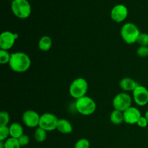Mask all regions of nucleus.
<instances>
[{
	"mask_svg": "<svg viewBox=\"0 0 148 148\" xmlns=\"http://www.w3.org/2000/svg\"><path fill=\"white\" fill-rule=\"evenodd\" d=\"M9 66L13 72L23 73L30 69L31 66V59L30 56L24 52H14L11 53Z\"/></svg>",
	"mask_w": 148,
	"mask_h": 148,
	"instance_id": "obj_1",
	"label": "nucleus"
},
{
	"mask_svg": "<svg viewBox=\"0 0 148 148\" xmlns=\"http://www.w3.org/2000/svg\"><path fill=\"white\" fill-rule=\"evenodd\" d=\"M140 32L139 27L132 23H127L121 27V36L123 40L127 44L137 43Z\"/></svg>",
	"mask_w": 148,
	"mask_h": 148,
	"instance_id": "obj_2",
	"label": "nucleus"
},
{
	"mask_svg": "<svg viewBox=\"0 0 148 148\" xmlns=\"http://www.w3.org/2000/svg\"><path fill=\"white\" fill-rule=\"evenodd\" d=\"M88 90V83L85 78L78 77L74 79L69 86V92L71 96L75 99L86 96Z\"/></svg>",
	"mask_w": 148,
	"mask_h": 148,
	"instance_id": "obj_3",
	"label": "nucleus"
},
{
	"mask_svg": "<svg viewBox=\"0 0 148 148\" xmlns=\"http://www.w3.org/2000/svg\"><path fill=\"white\" fill-rule=\"evenodd\" d=\"M11 9L14 16L20 19L27 18L32 12L31 5L27 0H13Z\"/></svg>",
	"mask_w": 148,
	"mask_h": 148,
	"instance_id": "obj_4",
	"label": "nucleus"
},
{
	"mask_svg": "<svg viewBox=\"0 0 148 148\" xmlns=\"http://www.w3.org/2000/svg\"><path fill=\"white\" fill-rule=\"evenodd\" d=\"M75 108L78 113L83 116H90L96 110V103L89 96H84L75 101Z\"/></svg>",
	"mask_w": 148,
	"mask_h": 148,
	"instance_id": "obj_5",
	"label": "nucleus"
},
{
	"mask_svg": "<svg viewBox=\"0 0 148 148\" xmlns=\"http://www.w3.org/2000/svg\"><path fill=\"white\" fill-rule=\"evenodd\" d=\"M132 98L127 92H120L113 99L114 109L124 112L132 106Z\"/></svg>",
	"mask_w": 148,
	"mask_h": 148,
	"instance_id": "obj_6",
	"label": "nucleus"
},
{
	"mask_svg": "<svg viewBox=\"0 0 148 148\" xmlns=\"http://www.w3.org/2000/svg\"><path fill=\"white\" fill-rule=\"evenodd\" d=\"M59 119L56 115L51 113H45L40 115L39 127L47 132L56 130Z\"/></svg>",
	"mask_w": 148,
	"mask_h": 148,
	"instance_id": "obj_7",
	"label": "nucleus"
},
{
	"mask_svg": "<svg viewBox=\"0 0 148 148\" xmlns=\"http://www.w3.org/2000/svg\"><path fill=\"white\" fill-rule=\"evenodd\" d=\"M18 38L17 33L11 31H4L0 35V49L8 51L13 47Z\"/></svg>",
	"mask_w": 148,
	"mask_h": 148,
	"instance_id": "obj_8",
	"label": "nucleus"
},
{
	"mask_svg": "<svg viewBox=\"0 0 148 148\" xmlns=\"http://www.w3.org/2000/svg\"><path fill=\"white\" fill-rule=\"evenodd\" d=\"M40 115L33 110H27L23 113L22 120L26 127L29 128H37L39 127Z\"/></svg>",
	"mask_w": 148,
	"mask_h": 148,
	"instance_id": "obj_9",
	"label": "nucleus"
},
{
	"mask_svg": "<svg viewBox=\"0 0 148 148\" xmlns=\"http://www.w3.org/2000/svg\"><path fill=\"white\" fill-rule=\"evenodd\" d=\"M133 100L139 106H145L148 103V90L146 87L140 85L133 91Z\"/></svg>",
	"mask_w": 148,
	"mask_h": 148,
	"instance_id": "obj_10",
	"label": "nucleus"
},
{
	"mask_svg": "<svg viewBox=\"0 0 148 148\" xmlns=\"http://www.w3.org/2000/svg\"><path fill=\"white\" fill-rule=\"evenodd\" d=\"M129 11L125 5L121 4H116L111 11V17L113 21L116 23H122L127 19Z\"/></svg>",
	"mask_w": 148,
	"mask_h": 148,
	"instance_id": "obj_11",
	"label": "nucleus"
},
{
	"mask_svg": "<svg viewBox=\"0 0 148 148\" xmlns=\"http://www.w3.org/2000/svg\"><path fill=\"white\" fill-rule=\"evenodd\" d=\"M124 120L126 124H137V121L142 116V114L140 110L136 107L131 106L128 109L123 112Z\"/></svg>",
	"mask_w": 148,
	"mask_h": 148,
	"instance_id": "obj_12",
	"label": "nucleus"
},
{
	"mask_svg": "<svg viewBox=\"0 0 148 148\" xmlns=\"http://www.w3.org/2000/svg\"><path fill=\"white\" fill-rule=\"evenodd\" d=\"M139 84L134 79L130 77H124L119 82V87L124 91H134Z\"/></svg>",
	"mask_w": 148,
	"mask_h": 148,
	"instance_id": "obj_13",
	"label": "nucleus"
},
{
	"mask_svg": "<svg viewBox=\"0 0 148 148\" xmlns=\"http://www.w3.org/2000/svg\"><path fill=\"white\" fill-rule=\"evenodd\" d=\"M56 130L64 134H69L73 132L72 124L66 119H59L58 121Z\"/></svg>",
	"mask_w": 148,
	"mask_h": 148,
	"instance_id": "obj_14",
	"label": "nucleus"
},
{
	"mask_svg": "<svg viewBox=\"0 0 148 148\" xmlns=\"http://www.w3.org/2000/svg\"><path fill=\"white\" fill-rule=\"evenodd\" d=\"M9 128H10V137H13V138L18 139L23 134H24V129L20 123H12V124H10Z\"/></svg>",
	"mask_w": 148,
	"mask_h": 148,
	"instance_id": "obj_15",
	"label": "nucleus"
},
{
	"mask_svg": "<svg viewBox=\"0 0 148 148\" xmlns=\"http://www.w3.org/2000/svg\"><path fill=\"white\" fill-rule=\"evenodd\" d=\"M52 39L50 36H44L40 38L38 40V49L42 51H48L50 50L52 47Z\"/></svg>",
	"mask_w": 148,
	"mask_h": 148,
	"instance_id": "obj_16",
	"label": "nucleus"
},
{
	"mask_svg": "<svg viewBox=\"0 0 148 148\" xmlns=\"http://www.w3.org/2000/svg\"><path fill=\"white\" fill-rule=\"evenodd\" d=\"M110 121L115 125H119L122 124L123 122H124V114L121 111L114 109L110 115Z\"/></svg>",
	"mask_w": 148,
	"mask_h": 148,
	"instance_id": "obj_17",
	"label": "nucleus"
},
{
	"mask_svg": "<svg viewBox=\"0 0 148 148\" xmlns=\"http://www.w3.org/2000/svg\"><path fill=\"white\" fill-rule=\"evenodd\" d=\"M35 140L38 143H43L47 138V131L40 127H37L34 133Z\"/></svg>",
	"mask_w": 148,
	"mask_h": 148,
	"instance_id": "obj_18",
	"label": "nucleus"
},
{
	"mask_svg": "<svg viewBox=\"0 0 148 148\" xmlns=\"http://www.w3.org/2000/svg\"><path fill=\"white\" fill-rule=\"evenodd\" d=\"M4 148H20V143L18 141V139L13 138V137H10L7 140L4 141Z\"/></svg>",
	"mask_w": 148,
	"mask_h": 148,
	"instance_id": "obj_19",
	"label": "nucleus"
},
{
	"mask_svg": "<svg viewBox=\"0 0 148 148\" xmlns=\"http://www.w3.org/2000/svg\"><path fill=\"white\" fill-rule=\"evenodd\" d=\"M10 59H11V53H9L8 51L0 49V64H9Z\"/></svg>",
	"mask_w": 148,
	"mask_h": 148,
	"instance_id": "obj_20",
	"label": "nucleus"
},
{
	"mask_svg": "<svg viewBox=\"0 0 148 148\" xmlns=\"http://www.w3.org/2000/svg\"><path fill=\"white\" fill-rule=\"evenodd\" d=\"M10 137V128L7 126H0V141H5Z\"/></svg>",
	"mask_w": 148,
	"mask_h": 148,
	"instance_id": "obj_21",
	"label": "nucleus"
},
{
	"mask_svg": "<svg viewBox=\"0 0 148 148\" xmlns=\"http://www.w3.org/2000/svg\"><path fill=\"white\" fill-rule=\"evenodd\" d=\"M10 117L8 112L5 111H1L0 112V126H7L10 123Z\"/></svg>",
	"mask_w": 148,
	"mask_h": 148,
	"instance_id": "obj_22",
	"label": "nucleus"
},
{
	"mask_svg": "<svg viewBox=\"0 0 148 148\" xmlns=\"http://www.w3.org/2000/svg\"><path fill=\"white\" fill-rule=\"evenodd\" d=\"M90 144L89 140H87L86 138H81L77 141L74 148H90Z\"/></svg>",
	"mask_w": 148,
	"mask_h": 148,
	"instance_id": "obj_23",
	"label": "nucleus"
},
{
	"mask_svg": "<svg viewBox=\"0 0 148 148\" xmlns=\"http://www.w3.org/2000/svg\"><path fill=\"white\" fill-rule=\"evenodd\" d=\"M137 43L143 46H148V33H141L138 39H137Z\"/></svg>",
	"mask_w": 148,
	"mask_h": 148,
	"instance_id": "obj_24",
	"label": "nucleus"
},
{
	"mask_svg": "<svg viewBox=\"0 0 148 148\" xmlns=\"http://www.w3.org/2000/svg\"><path fill=\"white\" fill-rule=\"evenodd\" d=\"M137 54L139 57L146 58L148 56V46H140L137 49Z\"/></svg>",
	"mask_w": 148,
	"mask_h": 148,
	"instance_id": "obj_25",
	"label": "nucleus"
},
{
	"mask_svg": "<svg viewBox=\"0 0 148 148\" xmlns=\"http://www.w3.org/2000/svg\"><path fill=\"white\" fill-rule=\"evenodd\" d=\"M18 141L20 143L21 147H24V146L27 145L30 143V138L27 134H23L20 137L18 138Z\"/></svg>",
	"mask_w": 148,
	"mask_h": 148,
	"instance_id": "obj_26",
	"label": "nucleus"
},
{
	"mask_svg": "<svg viewBox=\"0 0 148 148\" xmlns=\"http://www.w3.org/2000/svg\"><path fill=\"white\" fill-rule=\"evenodd\" d=\"M137 124L140 128H145V127H147L148 125V121L146 117L142 116L140 119H139V121H137Z\"/></svg>",
	"mask_w": 148,
	"mask_h": 148,
	"instance_id": "obj_27",
	"label": "nucleus"
},
{
	"mask_svg": "<svg viewBox=\"0 0 148 148\" xmlns=\"http://www.w3.org/2000/svg\"><path fill=\"white\" fill-rule=\"evenodd\" d=\"M0 148H4V144L3 141H0Z\"/></svg>",
	"mask_w": 148,
	"mask_h": 148,
	"instance_id": "obj_28",
	"label": "nucleus"
},
{
	"mask_svg": "<svg viewBox=\"0 0 148 148\" xmlns=\"http://www.w3.org/2000/svg\"><path fill=\"white\" fill-rule=\"evenodd\" d=\"M145 116L146 117V119H147V121H148V110H147V111H146L145 114Z\"/></svg>",
	"mask_w": 148,
	"mask_h": 148,
	"instance_id": "obj_29",
	"label": "nucleus"
},
{
	"mask_svg": "<svg viewBox=\"0 0 148 148\" xmlns=\"http://www.w3.org/2000/svg\"><path fill=\"white\" fill-rule=\"evenodd\" d=\"M147 137H148V134H147Z\"/></svg>",
	"mask_w": 148,
	"mask_h": 148,
	"instance_id": "obj_30",
	"label": "nucleus"
}]
</instances>
